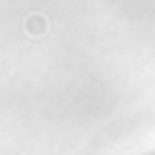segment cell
Here are the masks:
<instances>
[{
  "mask_svg": "<svg viewBox=\"0 0 155 155\" xmlns=\"http://www.w3.org/2000/svg\"><path fill=\"white\" fill-rule=\"evenodd\" d=\"M43 29H46V20H43V17H29V20H26V32L32 35V38H38Z\"/></svg>",
  "mask_w": 155,
  "mask_h": 155,
  "instance_id": "1",
  "label": "cell"
}]
</instances>
